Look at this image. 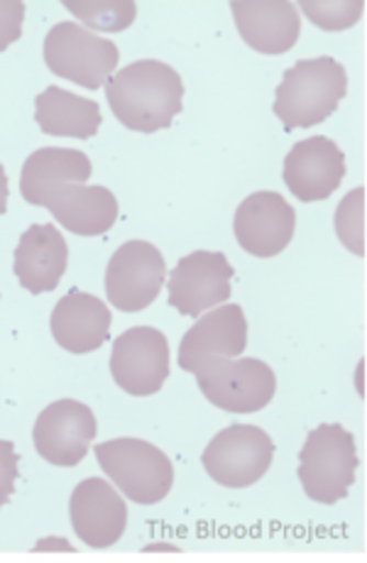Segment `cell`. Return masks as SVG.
<instances>
[{"label":"cell","mask_w":367,"mask_h":563,"mask_svg":"<svg viewBox=\"0 0 367 563\" xmlns=\"http://www.w3.org/2000/svg\"><path fill=\"white\" fill-rule=\"evenodd\" d=\"M121 52L79 23H57L45 37V64L52 74L96 91L113 77Z\"/></svg>","instance_id":"cell-6"},{"label":"cell","mask_w":367,"mask_h":563,"mask_svg":"<svg viewBox=\"0 0 367 563\" xmlns=\"http://www.w3.org/2000/svg\"><path fill=\"white\" fill-rule=\"evenodd\" d=\"M18 461L20 456L15 453V443L0 439V507L8 505L15 493V483L20 478Z\"/></svg>","instance_id":"cell-25"},{"label":"cell","mask_w":367,"mask_h":563,"mask_svg":"<svg viewBox=\"0 0 367 563\" xmlns=\"http://www.w3.org/2000/svg\"><path fill=\"white\" fill-rule=\"evenodd\" d=\"M111 309L99 297L71 289L64 295L52 311L49 327L52 335L64 351L69 353H93L111 339Z\"/></svg>","instance_id":"cell-16"},{"label":"cell","mask_w":367,"mask_h":563,"mask_svg":"<svg viewBox=\"0 0 367 563\" xmlns=\"http://www.w3.org/2000/svg\"><path fill=\"white\" fill-rule=\"evenodd\" d=\"M167 263L153 243L127 241L105 269V297L118 311H143L159 297Z\"/></svg>","instance_id":"cell-8"},{"label":"cell","mask_w":367,"mask_h":563,"mask_svg":"<svg viewBox=\"0 0 367 563\" xmlns=\"http://www.w3.org/2000/svg\"><path fill=\"white\" fill-rule=\"evenodd\" d=\"M275 461V441L253 424H233L215 434L203 451L201 463L223 487H251Z\"/></svg>","instance_id":"cell-7"},{"label":"cell","mask_w":367,"mask_h":563,"mask_svg":"<svg viewBox=\"0 0 367 563\" xmlns=\"http://www.w3.org/2000/svg\"><path fill=\"white\" fill-rule=\"evenodd\" d=\"M299 8L304 10V15L321 30L341 32L358 23L365 3L363 0H355V3L353 0H343V3H319V0L314 3V0H301Z\"/></svg>","instance_id":"cell-23"},{"label":"cell","mask_w":367,"mask_h":563,"mask_svg":"<svg viewBox=\"0 0 367 563\" xmlns=\"http://www.w3.org/2000/svg\"><path fill=\"white\" fill-rule=\"evenodd\" d=\"M231 10L245 45L260 54H287L301 35L299 8L289 0H233Z\"/></svg>","instance_id":"cell-15"},{"label":"cell","mask_w":367,"mask_h":563,"mask_svg":"<svg viewBox=\"0 0 367 563\" xmlns=\"http://www.w3.org/2000/svg\"><path fill=\"white\" fill-rule=\"evenodd\" d=\"M105 478L118 485L127 500L137 505H157L175 485V465L155 443L143 439H113L96 446Z\"/></svg>","instance_id":"cell-5"},{"label":"cell","mask_w":367,"mask_h":563,"mask_svg":"<svg viewBox=\"0 0 367 563\" xmlns=\"http://www.w3.org/2000/svg\"><path fill=\"white\" fill-rule=\"evenodd\" d=\"M111 375L127 395H157L169 377L167 335L153 327H135L118 335L111 351Z\"/></svg>","instance_id":"cell-9"},{"label":"cell","mask_w":367,"mask_h":563,"mask_svg":"<svg viewBox=\"0 0 367 563\" xmlns=\"http://www.w3.org/2000/svg\"><path fill=\"white\" fill-rule=\"evenodd\" d=\"M25 3L23 0H0V52H5L23 35Z\"/></svg>","instance_id":"cell-24"},{"label":"cell","mask_w":367,"mask_h":563,"mask_svg":"<svg viewBox=\"0 0 367 563\" xmlns=\"http://www.w3.org/2000/svg\"><path fill=\"white\" fill-rule=\"evenodd\" d=\"M69 517L74 532L91 549H108L118 544L127 527L125 500L103 478H86L74 487Z\"/></svg>","instance_id":"cell-13"},{"label":"cell","mask_w":367,"mask_h":563,"mask_svg":"<svg viewBox=\"0 0 367 563\" xmlns=\"http://www.w3.org/2000/svg\"><path fill=\"white\" fill-rule=\"evenodd\" d=\"M348 93V74L333 57L301 59L285 71L275 93V115L287 130L319 125Z\"/></svg>","instance_id":"cell-2"},{"label":"cell","mask_w":367,"mask_h":563,"mask_svg":"<svg viewBox=\"0 0 367 563\" xmlns=\"http://www.w3.org/2000/svg\"><path fill=\"white\" fill-rule=\"evenodd\" d=\"M45 209L64 229L93 238L103 235L118 221V199L111 189L99 184H71L47 199Z\"/></svg>","instance_id":"cell-20"},{"label":"cell","mask_w":367,"mask_h":563,"mask_svg":"<svg viewBox=\"0 0 367 563\" xmlns=\"http://www.w3.org/2000/svg\"><path fill=\"white\" fill-rule=\"evenodd\" d=\"M235 241L245 253L255 257H275L291 243L297 231L294 206L282 194L257 191L251 194L235 211Z\"/></svg>","instance_id":"cell-12"},{"label":"cell","mask_w":367,"mask_h":563,"mask_svg":"<svg viewBox=\"0 0 367 563\" xmlns=\"http://www.w3.org/2000/svg\"><path fill=\"white\" fill-rule=\"evenodd\" d=\"M35 121L45 135L89 140L99 133L103 118L96 101L49 86L35 99Z\"/></svg>","instance_id":"cell-21"},{"label":"cell","mask_w":367,"mask_h":563,"mask_svg":"<svg viewBox=\"0 0 367 563\" xmlns=\"http://www.w3.org/2000/svg\"><path fill=\"white\" fill-rule=\"evenodd\" d=\"M282 177L287 189L299 201H323L341 187L345 177V155L329 137H307L289 150Z\"/></svg>","instance_id":"cell-14"},{"label":"cell","mask_w":367,"mask_h":563,"mask_svg":"<svg viewBox=\"0 0 367 563\" xmlns=\"http://www.w3.org/2000/svg\"><path fill=\"white\" fill-rule=\"evenodd\" d=\"M96 434H99V424H96L91 407L77 402V399H59L40 411L35 429H32V441H35L40 459L62 465V468H71L86 459Z\"/></svg>","instance_id":"cell-11"},{"label":"cell","mask_w":367,"mask_h":563,"mask_svg":"<svg viewBox=\"0 0 367 563\" xmlns=\"http://www.w3.org/2000/svg\"><path fill=\"white\" fill-rule=\"evenodd\" d=\"M247 349V319L237 305H223L209 313H201L199 321L184 333L179 345V367L199 358H237Z\"/></svg>","instance_id":"cell-18"},{"label":"cell","mask_w":367,"mask_h":563,"mask_svg":"<svg viewBox=\"0 0 367 563\" xmlns=\"http://www.w3.org/2000/svg\"><path fill=\"white\" fill-rule=\"evenodd\" d=\"M91 159L79 150L69 147H40L32 153L20 175V194L32 206H45L52 194L71 184L91 179Z\"/></svg>","instance_id":"cell-19"},{"label":"cell","mask_w":367,"mask_h":563,"mask_svg":"<svg viewBox=\"0 0 367 563\" xmlns=\"http://www.w3.org/2000/svg\"><path fill=\"white\" fill-rule=\"evenodd\" d=\"M69 245L57 225L35 223L20 235L15 247V277L20 287L30 295H45L57 289L59 279L67 273Z\"/></svg>","instance_id":"cell-17"},{"label":"cell","mask_w":367,"mask_h":563,"mask_svg":"<svg viewBox=\"0 0 367 563\" xmlns=\"http://www.w3.org/2000/svg\"><path fill=\"white\" fill-rule=\"evenodd\" d=\"M8 197H10V189H8V175L3 165H0V216L5 213L8 209Z\"/></svg>","instance_id":"cell-26"},{"label":"cell","mask_w":367,"mask_h":563,"mask_svg":"<svg viewBox=\"0 0 367 563\" xmlns=\"http://www.w3.org/2000/svg\"><path fill=\"white\" fill-rule=\"evenodd\" d=\"M64 5L91 32H123L137 15L133 0H64Z\"/></svg>","instance_id":"cell-22"},{"label":"cell","mask_w":367,"mask_h":563,"mask_svg":"<svg viewBox=\"0 0 367 563\" xmlns=\"http://www.w3.org/2000/svg\"><path fill=\"white\" fill-rule=\"evenodd\" d=\"M105 99L127 130L157 133L181 113L184 81L165 62L140 59L105 81Z\"/></svg>","instance_id":"cell-1"},{"label":"cell","mask_w":367,"mask_h":563,"mask_svg":"<svg viewBox=\"0 0 367 563\" xmlns=\"http://www.w3.org/2000/svg\"><path fill=\"white\" fill-rule=\"evenodd\" d=\"M197 377L203 397L231 415H253L275 399L277 377L265 361L257 358H199L187 365Z\"/></svg>","instance_id":"cell-3"},{"label":"cell","mask_w":367,"mask_h":563,"mask_svg":"<svg viewBox=\"0 0 367 563\" xmlns=\"http://www.w3.org/2000/svg\"><path fill=\"white\" fill-rule=\"evenodd\" d=\"M235 269L223 253L197 251L181 257L169 275V305L181 317L199 319L201 313L215 309L233 295L231 282Z\"/></svg>","instance_id":"cell-10"},{"label":"cell","mask_w":367,"mask_h":563,"mask_svg":"<svg viewBox=\"0 0 367 563\" xmlns=\"http://www.w3.org/2000/svg\"><path fill=\"white\" fill-rule=\"evenodd\" d=\"M355 437L341 424H321L309 434L299 453V481L307 497L321 505H336L355 483L358 471Z\"/></svg>","instance_id":"cell-4"}]
</instances>
